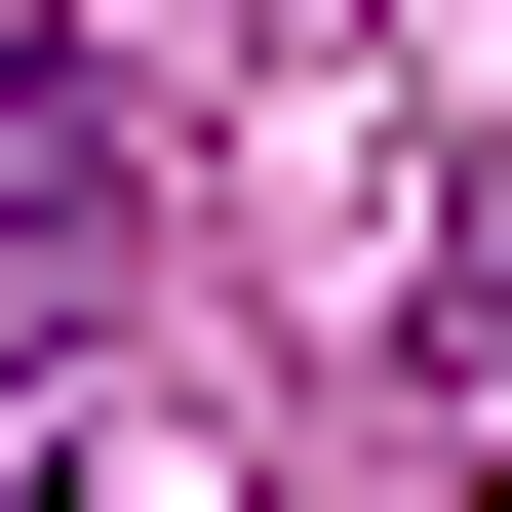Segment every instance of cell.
<instances>
[{"label":"cell","instance_id":"1","mask_svg":"<svg viewBox=\"0 0 512 512\" xmlns=\"http://www.w3.org/2000/svg\"><path fill=\"white\" fill-rule=\"evenodd\" d=\"M0 237H40V276H119V237H158V158H119V79H79L40 0H0Z\"/></svg>","mask_w":512,"mask_h":512},{"label":"cell","instance_id":"2","mask_svg":"<svg viewBox=\"0 0 512 512\" xmlns=\"http://www.w3.org/2000/svg\"><path fill=\"white\" fill-rule=\"evenodd\" d=\"M0 512H79V394H0Z\"/></svg>","mask_w":512,"mask_h":512},{"label":"cell","instance_id":"3","mask_svg":"<svg viewBox=\"0 0 512 512\" xmlns=\"http://www.w3.org/2000/svg\"><path fill=\"white\" fill-rule=\"evenodd\" d=\"M434 355H473V394H512V237H473V276H434Z\"/></svg>","mask_w":512,"mask_h":512}]
</instances>
